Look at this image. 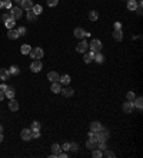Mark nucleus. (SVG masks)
Returning <instances> with one entry per match:
<instances>
[{
  "label": "nucleus",
  "instance_id": "obj_1",
  "mask_svg": "<svg viewBox=\"0 0 143 158\" xmlns=\"http://www.w3.org/2000/svg\"><path fill=\"white\" fill-rule=\"evenodd\" d=\"M30 57L33 58V60H40L43 56H44V52H43V49H40V47H35V49H32L30 50Z\"/></svg>",
  "mask_w": 143,
  "mask_h": 158
},
{
  "label": "nucleus",
  "instance_id": "obj_2",
  "mask_svg": "<svg viewBox=\"0 0 143 158\" xmlns=\"http://www.w3.org/2000/svg\"><path fill=\"white\" fill-rule=\"evenodd\" d=\"M102 41L100 40H97V38H94V40H92L90 41V44H89V49L92 50V52H94V53H99L100 50H102Z\"/></svg>",
  "mask_w": 143,
  "mask_h": 158
},
{
  "label": "nucleus",
  "instance_id": "obj_3",
  "mask_svg": "<svg viewBox=\"0 0 143 158\" xmlns=\"http://www.w3.org/2000/svg\"><path fill=\"white\" fill-rule=\"evenodd\" d=\"M22 14H23L22 7H12V9H10V17L13 19V20L22 19Z\"/></svg>",
  "mask_w": 143,
  "mask_h": 158
},
{
  "label": "nucleus",
  "instance_id": "obj_4",
  "mask_svg": "<svg viewBox=\"0 0 143 158\" xmlns=\"http://www.w3.org/2000/svg\"><path fill=\"white\" fill-rule=\"evenodd\" d=\"M89 50V43L86 40H82L77 46H76V52L77 53H86Z\"/></svg>",
  "mask_w": 143,
  "mask_h": 158
},
{
  "label": "nucleus",
  "instance_id": "obj_5",
  "mask_svg": "<svg viewBox=\"0 0 143 158\" xmlns=\"http://www.w3.org/2000/svg\"><path fill=\"white\" fill-rule=\"evenodd\" d=\"M42 69H43V64H42L40 60H35V61H32V64H30V70H32V73H39Z\"/></svg>",
  "mask_w": 143,
  "mask_h": 158
},
{
  "label": "nucleus",
  "instance_id": "obj_6",
  "mask_svg": "<svg viewBox=\"0 0 143 158\" xmlns=\"http://www.w3.org/2000/svg\"><path fill=\"white\" fill-rule=\"evenodd\" d=\"M20 137H22V140H23V141L32 140V128H23V130H22Z\"/></svg>",
  "mask_w": 143,
  "mask_h": 158
},
{
  "label": "nucleus",
  "instance_id": "obj_7",
  "mask_svg": "<svg viewBox=\"0 0 143 158\" xmlns=\"http://www.w3.org/2000/svg\"><path fill=\"white\" fill-rule=\"evenodd\" d=\"M133 110H135L133 101H126V103H123V111H125L126 114H132Z\"/></svg>",
  "mask_w": 143,
  "mask_h": 158
},
{
  "label": "nucleus",
  "instance_id": "obj_8",
  "mask_svg": "<svg viewBox=\"0 0 143 158\" xmlns=\"http://www.w3.org/2000/svg\"><path fill=\"white\" fill-rule=\"evenodd\" d=\"M60 151H62V147H60L59 144L54 142L53 145H52V154H50V158H56L59 154H60Z\"/></svg>",
  "mask_w": 143,
  "mask_h": 158
},
{
  "label": "nucleus",
  "instance_id": "obj_9",
  "mask_svg": "<svg viewBox=\"0 0 143 158\" xmlns=\"http://www.w3.org/2000/svg\"><path fill=\"white\" fill-rule=\"evenodd\" d=\"M20 6L23 10H32L33 7V0H22L20 1Z\"/></svg>",
  "mask_w": 143,
  "mask_h": 158
},
{
  "label": "nucleus",
  "instance_id": "obj_10",
  "mask_svg": "<svg viewBox=\"0 0 143 158\" xmlns=\"http://www.w3.org/2000/svg\"><path fill=\"white\" fill-rule=\"evenodd\" d=\"M15 95H16V91H15V88L12 87V86L6 88V91H4V97H7L9 100H12V98H15Z\"/></svg>",
  "mask_w": 143,
  "mask_h": 158
},
{
  "label": "nucleus",
  "instance_id": "obj_11",
  "mask_svg": "<svg viewBox=\"0 0 143 158\" xmlns=\"http://www.w3.org/2000/svg\"><path fill=\"white\" fill-rule=\"evenodd\" d=\"M94 54H96V53H94V52L85 53V57H83V61H85L86 64H89V63H92V61L94 60Z\"/></svg>",
  "mask_w": 143,
  "mask_h": 158
},
{
  "label": "nucleus",
  "instance_id": "obj_12",
  "mask_svg": "<svg viewBox=\"0 0 143 158\" xmlns=\"http://www.w3.org/2000/svg\"><path fill=\"white\" fill-rule=\"evenodd\" d=\"M102 127H103V125L99 123V121H93V123H90V131H93V133H99Z\"/></svg>",
  "mask_w": 143,
  "mask_h": 158
},
{
  "label": "nucleus",
  "instance_id": "obj_13",
  "mask_svg": "<svg viewBox=\"0 0 143 158\" xmlns=\"http://www.w3.org/2000/svg\"><path fill=\"white\" fill-rule=\"evenodd\" d=\"M73 33H74V37H77V38H83V37H86V32H85L82 27H76Z\"/></svg>",
  "mask_w": 143,
  "mask_h": 158
},
{
  "label": "nucleus",
  "instance_id": "obj_14",
  "mask_svg": "<svg viewBox=\"0 0 143 158\" xmlns=\"http://www.w3.org/2000/svg\"><path fill=\"white\" fill-rule=\"evenodd\" d=\"M9 77H10V73H9L7 69H0V80H1V81L9 80Z\"/></svg>",
  "mask_w": 143,
  "mask_h": 158
},
{
  "label": "nucleus",
  "instance_id": "obj_15",
  "mask_svg": "<svg viewBox=\"0 0 143 158\" xmlns=\"http://www.w3.org/2000/svg\"><path fill=\"white\" fill-rule=\"evenodd\" d=\"M65 97H72L73 94H74V90L72 87H65V88H62V91H60Z\"/></svg>",
  "mask_w": 143,
  "mask_h": 158
},
{
  "label": "nucleus",
  "instance_id": "obj_16",
  "mask_svg": "<svg viewBox=\"0 0 143 158\" xmlns=\"http://www.w3.org/2000/svg\"><path fill=\"white\" fill-rule=\"evenodd\" d=\"M113 38H115L116 41H122V40H123V32H122V29L113 32Z\"/></svg>",
  "mask_w": 143,
  "mask_h": 158
},
{
  "label": "nucleus",
  "instance_id": "obj_17",
  "mask_svg": "<svg viewBox=\"0 0 143 158\" xmlns=\"http://www.w3.org/2000/svg\"><path fill=\"white\" fill-rule=\"evenodd\" d=\"M47 78H49L52 83H54V81H59L60 76H59L56 71H50V73H47Z\"/></svg>",
  "mask_w": 143,
  "mask_h": 158
},
{
  "label": "nucleus",
  "instance_id": "obj_18",
  "mask_svg": "<svg viewBox=\"0 0 143 158\" xmlns=\"http://www.w3.org/2000/svg\"><path fill=\"white\" fill-rule=\"evenodd\" d=\"M50 90L53 91L54 94H59V93L62 91V86H60V83H59V81H54V83H52V87H50Z\"/></svg>",
  "mask_w": 143,
  "mask_h": 158
},
{
  "label": "nucleus",
  "instance_id": "obj_19",
  "mask_svg": "<svg viewBox=\"0 0 143 158\" xmlns=\"http://www.w3.org/2000/svg\"><path fill=\"white\" fill-rule=\"evenodd\" d=\"M127 9L130 12H136L137 9V1L136 0H127Z\"/></svg>",
  "mask_w": 143,
  "mask_h": 158
},
{
  "label": "nucleus",
  "instance_id": "obj_20",
  "mask_svg": "<svg viewBox=\"0 0 143 158\" xmlns=\"http://www.w3.org/2000/svg\"><path fill=\"white\" fill-rule=\"evenodd\" d=\"M9 110H10V111H17L19 110V103L15 98H12V100L9 101Z\"/></svg>",
  "mask_w": 143,
  "mask_h": 158
},
{
  "label": "nucleus",
  "instance_id": "obj_21",
  "mask_svg": "<svg viewBox=\"0 0 143 158\" xmlns=\"http://www.w3.org/2000/svg\"><path fill=\"white\" fill-rule=\"evenodd\" d=\"M59 83H62V84H65V86H69V83H70V76H69V74L62 76V77L59 78Z\"/></svg>",
  "mask_w": 143,
  "mask_h": 158
},
{
  "label": "nucleus",
  "instance_id": "obj_22",
  "mask_svg": "<svg viewBox=\"0 0 143 158\" xmlns=\"http://www.w3.org/2000/svg\"><path fill=\"white\" fill-rule=\"evenodd\" d=\"M133 105H135L136 108L142 110V107H143V98L142 97H136V98L133 100Z\"/></svg>",
  "mask_w": 143,
  "mask_h": 158
},
{
  "label": "nucleus",
  "instance_id": "obj_23",
  "mask_svg": "<svg viewBox=\"0 0 143 158\" xmlns=\"http://www.w3.org/2000/svg\"><path fill=\"white\" fill-rule=\"evenodd\" d=\"M7 36H9V38H10V40H16V38H19L17 30H13V29H9V33H7Z\"/></svg>",
  "mask_w": 143,
  "mask_h": 158
},
{
  "label": "nucleus",
  "instance_id": "obj_24",
  "mask_svg": "<svg viewBox=\"0 0 143 158\" xmlns=\"http://www.w3.org/2000/svg\"><path fill=\"white\" fill-rule=\"evenodd\" d=\"M15 24H16V20H13V19H7L6 21H4V26L7 27V29H13L15 27Z\"/></svg>",
  "mask_w": 143,
  "mask_h": 158
},
{
  "label": "nucleus",
  "instance_id": "obj_25",
  "mask_svg": "<svg viewBox=\"0 0 143 158\" xmlns=\"http://www.w3.org/2000/svg\"><path fill=\"white\" fill-rule=\"evenodd\" d=\"M94 61H97L99 64H102V63L105 61V56H103V54H102L100 52L96 53V54H94Z\"/></svg>",
  "mask_w": 143,
  "mask_h": 158
},
{
  "label": "nucleus",
  "instance_id": "obj_26",
  "mask_svg": "<svg viewBox=\"0 0 143 158\" xmlns=\"http://www.w3.org/2000/svg\"><path fill=\"white\" fill-rule=\"evenodd\" d=\"M92 157L93 158H102L103 157V151H100L99 148H97V150L94 148V150H92Z\"/></svg>",
  "mask_w": 143,
  "mask_h": 158
},
{
  "label": "nucleus",
  "instance_id": "obj_27",
  "mask_svg": "<svg viewBox=\"0 0 143 158\" xmlns=\"http://www.w3.org/2000/svg\"><path fill=\"white\" fill-rule=\"evenodd\" d=\"M27 20L36 21V20H37V14H36L35 12H32V10H27Z\"/></svg>",
  "mask_w": 143,
  "mask_h": 158
},
{
  "label": "nucleus",
  "instance_id": "obj_28",
  "mask_svg": "<svg viewBox=\"0 0 143 158\" xmlns=\"http://www.w3.org/2000/svg\"><path fill=\"white\" fill-rule=\"evenodd\" d=\"M99 19V13L96 12V10H92V12H89V20H92V21H96Z\"/></svg>",
  "mask_w": 143,
  "mask_h": 158
},
{
  "label": "nucleus",
  "instance_id": "obj_29",
  "mask_svg": "<svg viewBox=\"0 0 143 158\" xmlns=\"http://www.w3.org/2000/svg\"><path fill=\"white\" fill-rule=\"evenodd\" d=\"M32 12H35L36 14L39 16V14L43 12V9H42V6H40V4H33V7H32Z\"/></svg>",
  "mask_w": 143,
  "mask_h": 158
},
{
  "label": "nucleus",
  "instance_id": "obj_30",
  "mask_svg": "<svg viewBox=\"0 0 143 158\" xmlns=\"http://www.w3.org/2000/svg\"><path fill=\"white\" fill-rule=\"evenodd\" d=\"M30 50H32V47H30L29 44H23V46H22V49H20L22 54H29V53H30Z\"/></svg>",
  "mask_w": 143,
  "mask_h": 158
},
{
  "label": "nucleus",
  "instance_id": "obj_31",
  "mask_svg": "<svg viewBox=\"0 0 143 158\" xmlns=\"http://www.w3.org/2000/svg\"><path fill=\"white\" fill-rule=\"evenodd\" d=\"M97 144L99 142H93V141H87L86 142V148H89V150H94V148H97Z\"/></svg>",
  "mask_w": 143,
  "mask_h": 158
},
{
  "label": "nucleus",
  "instance_id": "obj_32",
  "mask_svg": "<svg viewBox=\"0 0 143 158\" xmlns=\"http://www.w3.org/2000/svg\"><path fill=\"white\" fill-rule=\"evenodd\" d=\"M19 71H20V70H19L17 66H12V67L9 69V73H10V76H12V74H13V76H17Z\"/></svg>",
  "mask_w": 143,
  "mask_h": 158
},
{
  "label": "nucleus",
  "instance_id": "obj_33",
  "mask_svg": "<svg viewBox=\"0 0 143 158\" xmlns=\"http://www.w3.org/2000/svg\"><path fill=\"white\" fill-rule=\"evenodd\" d=\"M126 98H127V101H133V100L136 98V94H135V91H129V93L126 94Z\"/></svg>",
  "mask_w": 143,
  "mask_h": 158
},
{
  "label": "nucleus",
  "instance_id": "obj_34",
  "mask_svg": "<svg viewBox=\"0 0 143 158\" xmlns=\"http://www.w3.org/2000/svg\"><path fill=\"white\" fill-rule=\"evenodd\" d=\"M89 140L93 141V142H99V141H97V134L93 133V131H90L89 133Z\"/></svg>",
  "mask_w": 143,
  "mask_h": 158
},
{
  "label": "nucleus",
  "instance_id": "obj_35",
  "mask_svg": "<svg viewBox=\"0 0 143 158\" xmlns=\"http://www.w3.org/2000/svg\"><path fill=\"white\" fill-rule=\"evenodd\" d=\"M77 150H79V144H76V142H70V151L77 153Z\"/></svg>",
  "mask_w": 143,
  "mask_h": 158
},
{
  "label": "nucleus",
  "instance_id": "obj_36",
  "mask_svg": "<svg viewBox=\"0 0 143 158\" xmlns=\"http://www.w3.org/2000/svg\"><path fill=\"white\" fill-rule=\"evenodd\" d=\"M62 150H63L65 153H67V151H70V142H65V144L62 145Z\"/></svg>",
  "mask_w": 143,
  "mask_h": 158
},
{
  "label": "nucleus",
  "instance_id": "obj_37",
  "mask_svg": "<svg viewBox=\"0 0 143 158\" xmlns=\"http://www.w3.org/2000/svg\"><path fill=\"white\" fill-rule=\"evenodd\" d=\"M3 1H4V7H6V9H9V10H10V9L13 7V4H12V0H3Z\"/></svg>",
  "mask_w": 143,
  "mask_h": 158
},
{
  "label": "nucleus",
  "instance_id": "obj_38",
  "mask_svg": "<svg viewBox=\"0 0 143 158\" xmlns=\"http://www.w3.org/2000/svg\"><path fill=\"white\" fill-rule=\"evenodd\" d=\"M57 3H59V0H47V6H49V7L57 6Z\"/></svg>",
  "mask_w": 143,
  "mask_h": 158
},
{
  "label": "nucleus",
  "instance_id": "obj_39",
  "mask_svg": "<svg viewBox=\"0 0 143 158\" xmlns=\"http://www.w3.org/2000/svg\"><path fill=\"white\" fill-rule=\"evenodd\" d=\"M97 148H99L100 151H105V150H106V148H107L106 142H99V144H97Z\"/></svg>",
  "mask_w": 143,
  "mask_h": 158
},
{
  "label": "nucleus",
  "instance_id": "obj_40",
  "mask_svg": "<svg viewBox=\"0 0 143 158\" xmlns=\"http://www.w3.org/2000/svg\"><path fill=\"white\" fill-rule=\"evenodd\" d=\"M105 151H106V154H105V155H106V157H109V158H115L116 157V154H115V153H113V151H109V150H105Z\"/></svg>",
  "mask_w": 143,
  "mask_h": 158
},
{
  "label": "nucleus",
  "instance_id": "obj_41",
  "mask_svg": "<svg viewBox=\"0 0 143 158\" xmlns=\"http://www.w3.org/2000/svg\"><path fill=\"white\" fill-rule=\"evenodd\" d=\"M32 130H40V123L39 121H33L32 123Z\"/></svg>",
  "mask_w": 143,
  "mask_h": 158
},
{
  "label": "nucleus",
  "instance_id": "obj_42",
  "mask_svg": "<svg viewBox=\"0 0 143 158\" xmlns=\"http://www.w3.org/2000/svg\"><path fill=\"white\" fill-rule=\"evenodd\" d=\"M17 33H19V36H24L26 34V27H20L17 30Z\"/></svg>",
  "mask_w": 143,
  "mask_h": 158
},
{
  "label": "nucleus",
  "instance_id": "obj_43",
  "mask_svg": "<svg viewBox=\"0 0 143 158\" xmlns=\"http://www.w3.org/2000/svg\"><path fill=\"white\" fill-rule=\"evenodd\" d=\"M7 19H10V13H9V14H7V13H3V14H1V20H3V21H6Z\"/></svg>",
  "mask_w": 143,
  "mask_h": 158
},
{
  "label": "nucleus",
  "instance_id": "obj_44",
  "mask_svg": "<svg viewBox=\"0 0 143 158\" xmlns=\"http://www.w3.org/2000/svg\"><path fill=\"white\" fill-rule=\"evenodd\" d=\"M119 29H122V23L120 21H116L115 23V30H119Z\"/></svg>",
  "mask_w": 143,
  "mask_h": 158
},
{
  "label": "nucleus",
  "instance_id": "obj_45",
  "mask_svg": "<svg viewBox=\"0 0 143 158\" xmlns=\"http://www.w3.org/2000/svg\"><path fill=\"white\" fill-rule=\"evenodd\" d=\"M6 88H7V86H6L4 83H3V84L0 86V90H1V91H6Z\"/></svg>",
  "mask_w": 143,
  "mask_h": 158
},
{
  "label": "nucleus",
  "instance_id": "obj_46",
  "mask_svg": "<svg viewBox=\"0 0 143 158\" xmlns=\"http://www.w3.org/2000/svg\"><path fill=\"white\" fill-rule=\"evenodd\" d=\"M57 157H62V158H67V154H66V153H63V154L60 153V154H59Z\"/></svg>",
  "mask_w": 143,
  "mask_h": 158
},
{
  "label": "nucleus",
  "instance_id": "obj_47",
  "mask_svg": "<svg viewBox=\"0 0 143 158\" xmlns=\"http://www.w3.org/2000/svg\"><path fill=\"white\" fill-rule=\"evenodd\" d=\"M3 98H4V91H1V90H0V101H1Z\"/></svg>",
  "mask_w": 143,
  "mask_h": 158
},
{
  "label": "nucleus",
  "instance_id": "obj_48",
  "mask_svg": "<svg viewBox=\"0 0 143 158\" xmlns=\"http://www.w3.org/2000/svg\"><path fill=\"white\" fill-rule=\"evenodd\" d=\"M4 7V1L3 0H0V9H3Z\"/></svg>",
  "mask_w": 143,
  "mask_h": 158
},
{
  "label": "nucleus",
  "instance_id": "obj_49",
  "mask_svg": "<svg viewBox=\"0 0 143 158\" xmlns=\"http://www.w3.org/2000/svg\"><path fill=\"white\" fill-rule=\"evenodd\" d=\"M1 141H3V134L0 133V142H1Z\"/></svg>",
  "mask_w": 143,
  "mask_h": 158
},
{
  "label": "nucleus",
  "instance_id": "obj_50",
  "mask_svg": "<svg viewBox=\"0 0 143 158\" xmlns=\"http://www.w3.org/2000/svg\"><path fill=\"white\" fill-rule=\"evenodd\" d=\"M0 133H3V127L1 125H0Z\"/></svg>",
  "mask_w": 143,
  "mask_h": 158
},
{
  "label": "nucleus",
  "instance_id": "obj_51",
  "mask_svg": "<svg viewBox=\"0 0 143 158\" xmlns=\"http://www.w3.org/2000/svg\"><path fill=\"white\" fill-rule=\"evenodd\" d=\"M13 1H17V3H20V1H22V0H13Z\"/></svg>",
  "mask_w": 143,
  "mask_h": 158
}]
</instances>
